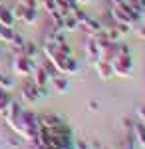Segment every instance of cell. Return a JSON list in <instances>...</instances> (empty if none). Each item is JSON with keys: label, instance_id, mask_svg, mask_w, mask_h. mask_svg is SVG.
I'll return each instance as SVG.
<instances>
[{"label": "cell", "instance_id": "6da1fadb", "mask_svg": "<svg viewBox=\"0 0 145 149\" xmlns=\"http://www.w3.org/2000/svg\"><path fill=\"white\" fill-rule=\"evenodd\" d=\"M42 52L46 54L48 62L56 68L58 74H68V76H76L79 72V64L76 62L74 56H68V54H62L58 46L54 44H42Z\"/></svg>", "mask_w": 145, "mask_h": 149}, {"label": "cell", "instance_id": "7a4b0ae2", "mask_svg": "<svg viewBox=\"0 0 145 149\" xmlns=\"http://www.w3.org/2000/svg\"><path fill=\"white\" fill-rule=\"evenodd\" d=\"M109 64H112L113 76H119V78H131L133 76V60H131V54H117Z\"/></svg>", "mask_w": 145, "mask_h": 149}, {"label": "cell", "instance_id": "3957f363", "mask_svg": "<svg viewBox=\"0 0 145 149\" xmlns=\"http://www.w3.org/2000/svg\"><path fill=\"white\" fill-rule=\"evenodd\" d=\"M36 66H38V64L34 62V58H26V56H22V54L12 60V72H14L16 76H22V78L32 76Z\"/></svg>", "mask_w": 145, "mask_h": 149}, {"label": "cell", "instance_id": "277c9868", "mask_svg": "<svg viewBox=\"0 0 145 149\" xmlns=\"http://www.w3.org/2000/svg\"><path fill=\"white\" fill-rule=\"evenodd\" d=\"M66 119L62 117V115H58V113H40L38 115V123H40V129H54V127L58 125H62Z\"/></svg>", "mask_w": 145, "mask_h": 149}, {"label": "cell", "instance_id": "5b68a950", "mask_svg": "<svg viewBox=\"0 0 145 149\" xmlns=\"http://www.w3.org/2000/svg\"><path fill=\"white\" fill-rule=\"evenodd\" d=\"M20 95H22V102L28 103V105H32L36 103L38 100H42L40 97V93H38V88H36V84L34 81H28V84H24L22 90H20Z\"/></svg>", "mask_w": 145, "mask_h": 149}, {"label": "cell", "instance_id": "8992f818", "mask_svg": "<svg viewBox=\"0 0 145 149\" xmlns=\"http://www.w3.org/2000/svg\"><path fill=\"white\" fill-rule=\"evenodd\" d=\"M79 30H84L88 36H100L101 32H103V26H101L100 20H96V18H88L86 22H82L79 24Z\"/></svg>", "mask_w": 145, "mask_h": 149}, {"label": "cell", "instance_id": "52a82bcc", "mask_svg": "<svg viewBox=\"0 0 145 149\" xmlns=\"http://www.w3.org/2000/svg\"><path fill=\"white\" fill-rule=\"evenodd\" d=\"M93 68L98 72L101 80H112L113 78V70H112V64L109 62H103V60H96L93 62Z\"/></svg>", "mask_w": 145, "mask_h": 149}, {"label": "cell", "instance_id": "ba28073f", "mask_svg": "<svg viewBox=\"0 0 145 149\" xmlns=\"http://www.w3.org/2000/svg\"><path fill=\"white\" fill-rule=\"evenodd\" d=\"M84 50H86V56H88L91 62L100 60V48H98V42H96V38H93V36H89L88 40H86Z\"/></svg>", "mask_w": 145, "mask_h": 149}, {"label": "cell", "instance_id": "9c48e42d", "mask_svg": "<svg viewBox=\"0 0 145 149\" xmlns=\"http://www.w3.org/2000/svg\"><path fill=\"white\" fill-rule=\"evenodd\" d=\"M32 81L38 88H46L48 81H50V76L46 74V70L42 66H36V70H34V74H32Z\"/></svg>", "mask_w": 145, "mask_h": 149}, {"label": "cell", "instance_id": "30bf717a", "mask_svg": "<svg viewBox=\"0 0 145 149\" xmlns=\"http://www.w3.org/2000/svg\"><path fill=\"white\" fill-rule=\"evenodd\" d=\"M131 133H133L135 141H137V145L139 147H145V123L143 121H133V129H131Z\"/></svg>", "mask_w": 145, "mask_h": 149}, {"label": "cell", "instance_id": "8fae6325", "mask_svg": "<svg viewBox=\"0 0 145 149\" xmlns=\"http://www.w3.org/2000/svg\"><path fill=\"white\" fill-rule=\"evenodd\" d=\"M14 16H12V10L8 6H4V4H0V26H4V28H12L14 26Z\"/></svg>", "mask_w": 145, "mask_h": 149}, {"label": "cell", "instance_id": "7c38bea8", "mask_svg": "<svg viewBox=\"0 0 145 149\" xmlns=\"http://www.w3.org/2000/svg\"><path fill=\"white\" fill-rule=\"evenodd\" d=\"M50 84H52V88L56 90V92H60V93H66L68 90H70V81L64 78V76H54L52 80H50Z\"/></svg>", "mask_w": 145, "mask_h": 149}, {"label": "cell", "instance_id": "4fadbf2b", "mask_svg": "<svg viewBox=\"0 0 145 149\" xmlns=\"http://www.w3.org/2000/svg\"><path fill=\"white\" fill-rule=\"evenodd\" d=\"M36 20H38V8H26V10H24V16H22V20H20V22L26 24V26H32Z\"/></svg>", "mask_w": 145, "mask_h": 149}, {"label": "cell", "instance_id": "5bb4252c", "mask_svg": "<svg viewBox=\"0 0 145 149\" xmlns=\"http://www.w3.org/2000/svg\"><path fill=\"white\" fill-rule=\"evenodd\" d=\"M78 28H79V22L76 20L74 14H70V16L64 18V32H76Z\"/></svg>", "mask_w": 145, "mask_h": 149}, {"label": "cell", "instance_id": "9a60e30c", "mask_svg": "<svg viewBox=\"0 0 145 149\" xmlns=\"http://www.w3.org/2000/svg\"><path fill=\"white\" fill-rule=\"evenodd\" d=\"M38 50H40V48L36 46L34 42H24V46H22V50H20V54H22V56H26V58H34L36 54H38Z\"/></svg>", "mask_w": 145, "mask_h": 149}, {"label": "cell", "instance_id": "2e32d148", "mask_svg": "<svg viewBox=\"0 0 145 149\" xmlns=\"http://www.w3.org/2000/svg\"><path fill=\"white\" fill-rule=\"evenodd\" d=\"M12 97H10V92H6V90H0V115L6 111V107L10 105Z\"/></svg>", "mask_w": 145, "mask_h": 149}, {"label": "cell", "instance_id": "e0dca14e", "mask_svg": "<svg viewBox=\"0 0 145 149\" xmlns=\"http://www.w3.org/2000/svg\"><path fill=\"white\" fill-rule=\"evenodd\" d=\"M12 88H14V78L8 76V74H0V90L10 92Z\"/></svg>", "mask_w": 145, "mask_h": 149}, {"label": "cell", "instance_id": "ac0fdd59", "mask_svg": "<svg viewBox=\"0 0 145 149\" xmlns=\"http://www.w3.org/2000/svg\"><path fill=\"white\" fill-rule=\"evenodd\" d=\"M137 141H135L133 133L131 131H125V137H123V149H137Z\"/></svg>", "mask_w": 145, "mask_h": 149}, {"label": "cell", "instance_id": "d6986e66", "mask_svg": "<svg viewBox=\"0 0 145 149\" xmlns=\"http://www.w3.org/2000/svg\"><path fill=\"white\" fill-rule=\"evenodd\" d=\"M12 38H14V30H12V28H4V26H0V42L12 44Z\"/></svg>", "mask_w": 145, "mask_h": 149}, {"label": "cell", "instance_id": "ffe728a7", "mask_svg": "<svg viewBox=\"0 0 145 149\" xmlns=\"http://www.w3.org/2000/svg\"><path fill=\"white\" fill-rule=\"evenodd\" d=\"M10 10H12V16H14V20H18V22H20V20H22V16H24V10H26V8H24L22 4L18 2V4H16L14 8H10Z\"/></svg>", "mask_w": 145, "mask_h": 149}, {"label": "cell", "instance_id": "44dd1931", "mask_svg": "<svg viewBox=\"0 0 145 149\" xmlns=\"http://www.w3.org/2000/svg\"><path fill=\"white\" fill-rule=\"evenodd\" d=\"M24 42H26V40H24L22 36L18 34V32H14V38H12V44H10V46H14L18 52H20V50H22V46H24Z\"/></svg>", "mask_w": 145, "mask_h": 149}, {"label": "cell", "instance_id": "7402d4cb", "mask_svg": "<svg viewBox=\"0 0 145 149\" xmlns=\"http://www.w3.org/2000/svg\"><path fill=\"white\" fill-rule=\"evenodd\" d=\"M38 4H42L46 12H50V10L56 8V0H38Z\"/></svg>", "mask_w": 145, "mask_h": 149}, {"label": "cell", "instance_id": "603a6c76", "mask_svg": "<svg viewBox=\"0 0 145 149\" xmlns=\"http://www.w3.org/2000/svg\"><path fill=\"white\" fill-rule=\"evenodd\" d=\"M121 125H123V129H125V131H131V129H133V119L123 117V119H121Z\"/></svg>", "mask_w": 145, "mask_h": 149}, {"label": "cell", "instance_id": "cb8c5ba5", "mask_svg": "<svg viewBox=\"0 0 145 149\" xmlns=\"http://www.w3.org/2000/svg\"><path fill=\"white\" fill-rule=\"evenodd\" d=\"M24 8H38V0H20Z\"/></svg>", "mask_w": 145, "mask_h": 149}, {"label": "cell", "instance_id": "d4e9b609", "mask_svg": "<svg viewBox=\"0 0 145 149\" xmlns=\"http://www.w3.org/2000/svg\"><path fill=\"white\" fill-rule=\"evenodd\" d=\"M137 117H139V121H143V123H145V105L137 107Z\"/></svg>", "mask_w": 145, "mask_h": 149}, {"label": "cell", "instance_id": "484cf974", "mask_svg": "<svg viewBox=\"0 0 145 149\" xmlns=\"http://www.w3.org/2000/svg\"><path fill=\"white\" fill-rule=\"evenodd\" d=\"M137 36H139L141 40H145V24L141 26V28H137Z\"/></svg>", "mask_w": 145, "mask_h": 149}, {"label": "cell", "instance_id": "4316f807", "mask_svg": "<svg viewBox=\"0 0 145 149\" xmlns=\"http://www.w3.org/2000/svg\"><path fill=\"white\" fill-rule=\"evenodd\" d=\"M88 109H89V111H96V109H98V103H96V102H89L88 103Z\"/></svg>", "mask_w": 145, "mask_h": 149}, {"label": "cell", "instance_id": "83f0119b", "mask_svg": "<svg viewBox=\"0 0 145 149\" xmlns=\"http://www.w3.org/2000/svg\"><path fill=\"white\" fill-rule=\"evenodd\" d=\"M109 2H112L113 6H117V4H123V2H125V0H109Z\"/></svg>", "mask_w": 145, "mask_h": 149}, {"label": "cell", "instance_id": "f1b7e54d", "mask_svg": "<svg viewBox=\"0 0 145 149\" xmlns=\"http://www.w3.org/2000/svg\"><path fill=\"white\" fill-rule=\"evenodd\" d=\"M76 2H78V6H82V4H89L91 0H76Z\"/></svg>", "mask_w": 145, "mask_h": 149}, {"label": "cell", "instance_id": "f546056e", "mask_svg": "<svg viewBox=\"0 0 145 149\" xmlns=\"http://www.w3.org/2000/svg\"><path fill=\"white\" fill-rule=\"evenodd\" d=\"M0 54H2V48H0Z\"/></svg>", "mask_w": 145, "mask_h": 149}]
</instances>
